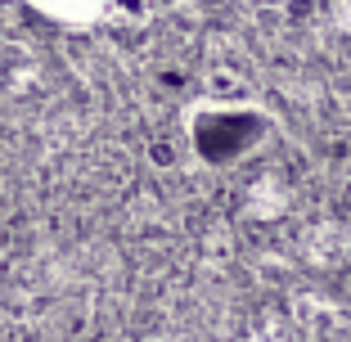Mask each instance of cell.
<instances>
[{
    "label": "cell",
    "instance_id": "obj_1",
    "mask_svg": "<svg viewBox=\"0 0 351 342\" xmlns=\"http://www.w3.org/2000/svg\"><path fill=\"white\" fill-rule=\"evenodd\" d=\"M27 5H36L41 14H50L59 23H73V27H86L104 14V0H27Z\"/></svg>",
    "mask_w": 351,
    "mask_h": 342
}]
</instances>
